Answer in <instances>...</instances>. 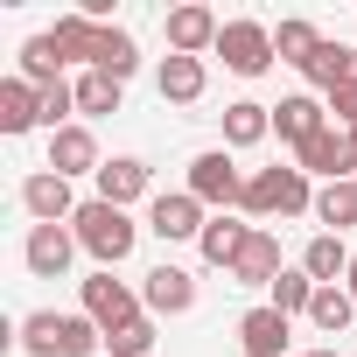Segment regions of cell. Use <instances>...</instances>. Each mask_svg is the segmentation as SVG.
Segmentation results:
<instances>
[{
  "instance_id": "cell-21",
  "label": "cell",
  "mask_w": 357,
  "mask_h": 357,
  "mask_svg": "<svg viewBox=\"0 0 357 357\" xmlns=\"http://www.w3.org/2000/svg\"><path fill=\"white\" fill-rule=\"evenodd\" d=\"M350 245L336 238V231H322V238H308V252H301V273L315 280V287H336V273H350Z\"/></svg>"
},
{
  "instance_id": "cell-20",
  "label": "cell",
  "mask_w": 357,
  "mask_h": 357,
  "mask_svg": "<svg viewBox=\"0 0 357 357\" xmlns=\"http://www.w3.org/2000/svg\"><path fill=\"white\" fill-rule=\"evenodd\" d=\"M273 56H280V63H294V70L308 77V70H315V56H322V29H315V22H280V29H273Z\"/></svg>"
},
{
  "instance_id": "cell-29",
  "label": "cell",
  "mask_w": 357,
  "mask_h": 357,
  "mask_svg": "<svg viewBox=\"0 0 357 357\" xmlns=\"http://www.w3.org/2000/svg\"><path fill=\"white\" fill-rule=\"evenodd\" d=\"M77 112H119V77H105V70H84L77 77Z\"/></svg>"
},
{
  "instance_id": "cell-13",
  "label": "cell",
  "mask_w": 357,
  "mask_h": 357,
  "mask_svg": "<svg viewBox=\"0 0 357 357\" xmlns=\"http://www.w3.org/2000/svg\"><path fill=\"white\" fill-rule=\"evenodd\" d=\"M50 168L63 175H98L105 161H98V140H91V126H63V133H50Z\"/></svg>"
},
{
  "instance_id": "cell-34",
  "label": "cell",
  "mask_w": 357,
  "mask_h": 357,
  "mask_svg": "<svg viewBox=\"0 0 357 357\" xmlns=\"http://www.w3.org/2000/svg\"><path fill=\"white\" fill-rule=\"evenodd\" d=\"M315 357H322V350H315Z\"/></svg>"
},
{
  "instance_id": "cell-27",
  "label": "cell",
  "mask_w": 357,
  "mask_h": 357,
  "mask_svg": "<svg viewBox=\"0 0 357 357\" xmlns=\"http://www.w3.org/2000/svg\"><path fill=\"white\" fill-rule=\"evenodd\" d=\"M350 315H357V301H350V287H315V301H308V322H315V329H329V336H343V329H350Z\"/></svg>"
},
{
  "instance_id": "cell-33",
  "label": "cell",
  "mask_w": 357,
  "mask_h": 357,
  "mask_svg": "<svg viewBox=\"0 0 357 357\" xmlns=\"http://www.w3.org/2000/svg\"><path fill=\"white\" fill-rule=\"evenodd\" d=\"M350 140H357V126H350Z\"/></svg>"
},
{
  "instance_id": "cell-9",
  "label": "cell",
  "mask_w": 357,
  "mask_h": 357,
  "mask_svg": "<svg viewBox=\"0 0 357 357\" xmlns=\"http://www.w3.org/2000/svg\"><path fill=\"white\" fill-rule=\"evenodd\" d=\"M22 211H29L36 225H63V218H77L84 204L70 197V183H63V175H56V168H36V175H29V183H22Z\"/></svg>"
},
{
  "instance_id": "cell-22",
  "label": "cell",
  "mask_w": 357,
  "mask_h": 357,
  "mask_svg": "<svg viewBox=\"0 0 357 357\" xmlns=\"http://www.w3.org/2000/svg\"><path fill=\"white\" fill-rule=\"evenodd\" d=\"M266 133H273V105H252V98L225 105V147H259Z\"/></svg>"
},
{
  "instance_id": "cell-1",
  "label": "cell",
  "mask_w": 357,
  "mask_h": 357,
  "mask_svg": "<svg viewBox=\"0 0 357 357\" xmlns=\"http://www.w3.org/2000/svg\"><path fill=\"white\" fill-rule=\"evenodd\" d=\"M105 343V329L91 315H56V308H36L22 322V350L29 357H91Z\"/></svg>"
},
{
  "instance_id": "cell-14",
  "label": "cell",
  "mask_w": 357,
  "mask_h": 357,
  "mask_svg": "<svg viewBox=\"0 0 357 357\" xmlns=\"http://www.w3.org/2000/svg\"><path fill=\"white\" fill-rule=\"evenodd\" d=\"M70 252H77V231H63V225H36L29 231V273L36 280H63Z\"/></svg>"
},
{
  "instance_id": "cell-15",
  "label": "cell",
  "mask_w": 357,
  "mask_h": 357,
  "mask_svg": "<svg viewBox=\"0 0 357 357\" xmlns=\"http://www.w3.org/2000/svg\"><path fill=\"white\" fill-rule=\"evenodd\" d=\"M140 301H147L154 315H190V308H197V273H183V266H154Z\"/></svg>"
},
{
  "instance_id": "cell-25",
  "label": "cell",
  "mask_w": 357,
  "mask_h": 357,
  "mask_svg": "<svg viewBox=\"0 0 357 357\" xmlns=\"http://www.w3.org/2000/svg\"><path fill=\"white\" fill-rule=\"evenodd\" d=\"M161 98L168 105H197L204 98V56H168L161 63Z\"/></svg>"
},
{
  "instance_id": "cell-30",
  "label": "cell",
  "mask_w": 357,
  "mask_h": 357,
  "mask_svg": "<svg viewBox=\"0 0 357 357\" xmlns=\"http://www.w3.org/2000/svg\"><path fill=\"white\" fill-rule=\"evenodd\" d=\"M105 350H112V357H147V350H154V322H147V315H133L126 329H112V336H105Z\"/></svg>"
},
{
  "instance_id": "cell-10",
  "label": "cell",
  "mask_w": 357,
  "mask_h": 357,
  "mask_svg": "<svg viewBox=\"0 0 357 357\" xmlns=\"http://www.w3.org/2000/svg\"><path fill=\"white\" fill-rule=\"evenodd\" d=\"M218 36H225V22L211 8H175L168 15V56H204V50H218Z\"/></svg>"
},
{
  "instance_id": "cell-16",
  "label": "cell",
  "mask_w": 357,
  "mask_h": 357,
  "mask_svg": "<svg viewBox=\"0 0 357 357\" xmlns=\"http://www.w3.org/2000/svg\"><path fill=\"white\" fill-rule=\"evenodd\" d=\"M238 350H245V357H287V315H280V308L238 315Z\"/></svg>"
},
{
  "instance_id": "cell-4",
  "label": "cell",
  "mask_w": 357,
  "mask_h": 357,
  "mask_svg": "<svg viewBox=\"0 0 357 357\" xmlns=\"http://www.w3.org/2000/svg\"><path fill=\"white\" fill-rule=\"evenodd\" d=\"M190 197L197 204H245V175H238V161H231V147H211V154H197L190 161Z\"/></svg>"
},
{
  "instance_id": "cell-3",
  "label": "cell",
  "mask_w": 357,
  "mask_h": 357,
  "mask_svg": "<svg viewBox=\"0 0 357 357\" xmlns=\"http://www.w3.org/2000/svg\"><path fill=\"white\" fill-rule=\"evenodd\" d=\"M238 211L245 218H301V211H315V190H308L301 168H259V175H245Z\"/></svg>"
},
{
  "instance_id": "cell-5",
  "label": "cell",
  "mask_w": 357,
  "mask_h": 357,
  "mask_svg": "<svg viewBox=\"0 0 357 357\" xmlns=\"http://www.w3.org/2000/svg\"><path fill=\"white\" fill-rule=\"evenodd\" d=\"M218 56H225V70H238V77H259V70L273 63V29H259V22H225V36H218Z\"/></svg>"
},
{
  "instance_id": "cell-2",
  "label": "cell",
  "mask_w": 357,
  "mask_h": 357,
  "mask_svg": "<svg viewBox=\"0 0 357 357\" xmlns=\"http://www.w3.org/2000/svg\"><path fill=\"white\" fill-rule=\"evenodd\" d=\"M70 225H77V245H84V252L105 266V273H112V266L133 252V238H140V225H133L119 204H98V197H91V204H84Z\"/></svg>"
},
{
  "instance_id": "cell-32",
  "label": "cell",
  "mask_w": 357,
  "mask_h": 357,
  "mask_svg": "<svg viewBox=\"0 0 357 357\" xmlns=\"http://www.w3.org/2000/svg\"><path fill=\"white\" fill-rule=\"evenodd\" d=\"M322 357H343V350H322Z\"/></svg>"
},
{
  "instance_id": "cell-28",
  "label": "cell",
  "mask_w": 357,
  "mask_h": 357,
  "mask_svg": "<svg viewBox=\"0 0 357 357\" xmlns=\"http://www.w3.org/2000/svg\"><path fill=\"white\" fill-rule=\"evenodd\" d=\"M308 301H315V280H308L301 266H287V273L273 280V301H266V308H280V315L294 322V315H308Z\"/></svg>"
},
{
  "instance_id": "cell-6",
  "label": "cell",
  "mask_w": 357,
  "mask_h": 357,
  "mask_svg": "<svg viewBox=\"0 0 357 357\" xmlns=\"http://www.w3.org/2000/svg\"><path fill=\"white\" fill-rule=\"evenodd\" d=\"M301 175H322V183H357V140H350L343 126L315 133V140L301 147Z\"/></svg>"
},
{
  "instance_id": "cell-31",
  "label": "cell",
  "mask_w": 357,
  "mask_h": 357,
  "mask_svg": "<svg viewBox=\"0 0 357 357\" xmlns=\"http://www.w3.org/2000/svg\"><path fill=\"white\" fill-rule=\"evenodd\" d=\"M343 287H350V301H357V259H350V273H343Z\"/></svg>"
},
{
  "instance_id": "cell-7",
  "label": "cell",
  "mask_w": 357,
  "mask_h": 357,
  "mask_svg": "<svg viewBox=\"0 0 357 357\" xmlns=\"http://www.w3.org/2000/svg\"><path fill=\"white\" fill-rule=\"evenodd\" d=\"M84 315H91V322L112 336V329H126V322L140 315V301H133V287H126V280H112V273L98 266V273L84 280Z\"/></svg>"
},
{
  "instance_id": "cell-12",
  "label": "cell",
  "mask_w": 357,
  "mask_h": 357,
  "mask_svg": "<svg viewBox=\"0 0 357 357\" xmlns=\"http://www.w3.org/2000/svg\"><path fill=\"white\" fill-rule=\"evenodd\" d=\"M287 266H280V238L266 231V225H252V238H245V252H238V266H231V280L238 287H273Z\"/></svg>"
},
{
  "instance_id": "cell-17",
  "label": "cell",
  "mask_w": 357,
  "mask_h": 357,
  "mask_svg": "<svg viewBox=\"0 0 357 357\" xmlns=\"http://www.w3.org/2000/svg\"><path fill=\"white\" fill-rule=\"evenodd\" d=\"M147 197V161H133V154H119V161H105L98 168V204H140Z\"/></svg>"
},
{
  "instance_id": "cell-23",
  "label": "cell",
  "mask_w": 357,
  "mask_h": 357,
  "mask_svg": "<svg viewBox=\"0 0 357 357\" xmlns=\"http://www.w3.org/2000/svg\"><path fill=\"white\" fill-rule=\"evenodd\" d=\"M133 63H140V50H133V36L126 29H105L98 22V50H91V70H105V77H133Z\"/></svg>"
},
{
  "instance_id": "cell-8",
  "label": "cell",
  "mask_w": 357,
  "mask_h": 357,
  "mask_svg": "<svg viewBox=\"0 0 357 357\" xmlns=\"http://www.w3.org/2000/svg\"><path fill=\"white\" fill-rule=\"evenodd\" d=\"M204 204L190 197V190H175V197H154V211H147V231L161 238V245H183V238H204Z\"/></svg>"
},
{
  "instance_id": "cell-18",
  "label": "cell",
  "mask_w": 357,
  "mask_h": 357,
  "mask_svg": "<svg viewBox=\"0 0 357 357\" xmlns=\"http://www.w3.org/2000/svg\"><path fill=\"white\" fill-rule=\"evenodd\" d=\"M245 238H252V225H238V218H211L204 225V238H197V252H204V266H238V252H245Z\"/></svg>"
},
{
  "instance_id": "cell-24",
  "label": "cell",
  "mask_w": 357,
  "mask_h": 357,
  "mask_svg": "<svg viewBox=\"0 0 357 357\" xmlns=\"http://www.w3.org/2000/svg\"><path fill=\"white\" fill-rule=\"evenodd\" d=\"M22 77H29L36 91L63 84V50H56V36H29V43H22Z\"/></svg>"
},
{
  "instance_id": "cell-26",
  "label": "cell",
  "mask_w": 357,
  "mask_h": 357,
  "mask_svg": "<svg viewBox=\"0 0 357 357\" xmlns=\"http://www.w3.org/2000/svg\"><path fill=\"white\" fill-rule=\"evenodd\" d=\"M315 218L343 238V231L357 225V183H322V190H315Z\"/></svg>"
},
{
  "instance_id": "cell-19",
  "label": "cell",
  "mask_w": 357,
  "mask_h": 357,
  "mask_svg": "<svg viewBox=\"0 0 357 357\" xmlns=\"http://www.w3.org/2000/svg\"><path fill=\"white\" fill-rule=\"evenodd\" d=\"M29 126H43V91L29 77H8L0 84V133H29Z\"/></svg>"
},
{
  "instance_id": "cell-11",
  "label": "cell",
  "mask_w": 357,
  "mask_h": 357,
  "mask_svg": "<svg viewBox=\"0 0 357 357\" xmlns=\"http://www.w3.org/2000/svg\"><path fill=\"white\" fill-rule=\"evenodd\" d=\"M273 133H280V140H294V147H308L315 133H329V105H322V98H308V91H294V98H280V105H273Z\"/></svg>"
}]
</instances>
